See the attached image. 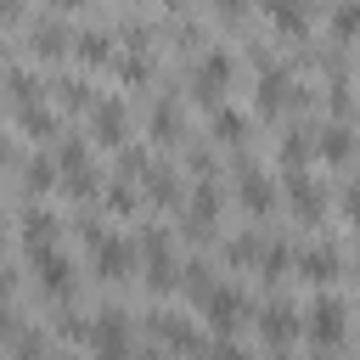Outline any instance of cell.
Masks as SVG:
<instances>
[{
	"instance_id": "cell-1",
	"label": "cell",
	"mask_w": 360,
	"mask_h": 360,
	"mask_svg": "<svg viewBox=\"0 0 360 360\" xmlns=\"http://www.w3.org/2000/svg\"><path fill=\"white\" fill-rule=\"evenodd\" d=\"M79 236H84V253H90V270H96V281H129L135 270H141V248H135V236H118V231H107V225H79Z\"/></svg>"
},
{
	"instance_id": "cell-2",
	"label": "cell",
	"mask_w": 360,
	"mask_h": 360,
	"mask_svg": "<svg viewBox=\"0 0 360 360\" xmlns=\"http://www.w3.org/2000/svg\"><path fill=\"white\" fill-rule=\"evenodd\" d=\"M135 248H141V276H146V292H158V298H169V292H180V259H174V236H169V225H141L135 231Z\"/></svg>"
},
{
	"instance_id": "cell-3",
	"label": "cell",
	"mask_w": 360,
	"mask_h": 360,
	"mask_svg": "<svg viewBox=\"0 0 360 360\" xmlns=\"http://www.w3.org/2000/svg\"><path fill=\"white\" fill-rule=\"evenodd\" d=\"M51 158H56V169H62V191H68V197L84 202V197L101 191V174H96L90 146H84L79 135H56V152H51Z\"/></svg>"
},
{
	"instance_id": "cell-4",
	"label": "cell",
	"mask_w": 360,
	"mask_h": 360,
	"mask_svg": "<svg viewBox=\"0 0 360 360\" xmlns=\"http://www.w3.org/2000/svg\"><path fill=\"white\" fill-rule=\"evenodd\" d=\"M231 73H236V56L231 51H202L197 62H191V96L214 112V107H225V90H231Z\"/></svg>"
},
{
	"instance_id": "cell-5",
	"label": "cell",
	"mask_w": 360,
	"mask_h": 360,
	"mask_svg": "<svg viewBox=\"0 0 360 360\" xmlns=\"http://www.w3.org/2000/svg\"><path fill=\"white\" fill-rule=\"evenodd\" d=\"M90 360H135V332L124 309H96L90 315Z\"/></svg>"
},
{
	"instance_id": "cell-6",
	"label": "cell",
	"mask_w": 360,
	"mask_h": 360,
	"mask_svg": "<svg viewBox=\"0 0 360 360\" xmlns=\"http://www.w3.org/2000/svg\"><path fill=\"white\" fill-rule=\"evenodd\" d=\"M214 225H219V186L202 174V180H191V191H186V202H180V231H186L191 242H208Z\"/></svg>"
},
{
	"instance_id": "cell-7",
	"label": "cell",
	"mask_w": 360,
	"mask_h": 360,
	"mask_svg": "<svg viewBox=\"0 0 360 360\" xmlns=\"http://www.w3.org/2000/svg\"><path fill=\"white\" fill-rule=\"evenodd\" d=\"M28 259H34V287H39L51 304H73V292H79L73 259H68L62 248H45V253H28Z\"/></svg>"
},
{
	"instance_id": "cell-8",
	"label": "cell",
	"mask_w": 360,
	"mask_h": 360,
	"mask_svg": "<svg viewBox=\"0 0 360 360\" xmlns=\"http://www.w3.org/2000/svg\"><path fill=\"white\" fill-rule=\"evenodd\" d=\"M304 332H309V349H338L343 343V332H349V309L332 298V292H321L309 309H304Z\"/></svg>"
},
{
	"instance_id": "cell-9",
	"label": "cell",
	"mask_w": 360,
	"mask_h": 360,
	"mask_svg": "<svg viewBox=\"0 0 360 360\" xmlns=\"http://www.w3.org/2000/svg\"><path fill=\"white\" fill-rule=\"evenodd\" d=\"M236 202H242V214H253V219H264V214L276 208V186H270V174L253 169L248 158H236Z\"/></svg>"
},
{
	"instance_id": "cell-10",
	"label": "cell",
	"mask_w": 360,
	"mask_h": 360,
	"mask_svg": "<svg viewBox=\"0 0 360 360\" xmlns=\"http://www.w3.org/2000/svg\"><path fill=\"white\" fill-rule=\"evenodd\" d=\"M202 315H208V332H214V338H231V332H242V321H248V298H242L236 287H214L208 304H202Z\"/></svg>"
},
{
	"instance_id": "cell-11",
	"label": "cell",
	"mask_w": 360,
	"mask_h": 360,
	"mask_svg": "<svg viewBox=\"0 0 360 360\" xmlns=\"http://www.w3.org/2000/svg\"><path fill=\"white\" fill-rule=\"evenodd\" d=\"M90 135L101 141V146H129V112H124V101L118 96H101L96 107H90Z\"/></svg>"
},
{
	"instance_id": "cell-12",
	"label": "cell",
	"mask_w": 360,
	"mask_h": 360,
	"mask_svg": "<svg viewBox=\"0 0 360 360\" xmlns=\"http://www.w3.org/2000/svg\"><path fill=\"white\" fill-rule=\"evenodd\" d=\"M298 332H304V321H298V309H292L287 298H270V304L259 309V338H264L270 349H292Z\"/></svg>"
},
{
	"instance_id": "cell-13",
	"label": "cell",
	"mask_w": 360,
	"mask_h": 360,
	"mask_svg": "<svg viewBox=\"0 0 360 360\" xmlns=\"http://www.w3.org/2000/svg\"><path fill=\"white\" fill-rule=\"evenodd\" d=\"M11 118H17V129H22L28 141H39V146L56 141V112L45 107L39 90H34V96H17V101H11Z\"/></svg>"
},
{
	"instance_id": "cell-14",
	"label": "cell",
	"mask_w": 360,
	"mask_h": 360,
	"mask_svg": "<svg viewBox=\"0 0 360 360\" xmlns=\"http://www.w3.org/2000/svg\"><path fill=\"white\" fill-rule=\"evenodd\" d=\"M287 208H292L304 225H315V219L326 214V197H321V186H315L309 169H287Z\"/></svg>"
},
{
	"instance_id": "cell-15",
	"label": "cell",
	"mask_w": 360,
	"mask_h": 360,
	"mask_svg": "<svg viewBox=\"0 0 360 360\" xmlns=\"http://www.w3.org/2000/svg\"><path fill=\"white\" fill-rule=\"evenodd\" d=\"M287 90H298L287 68H259V79H253V107H259L264 118H276V112H281V107L292 101Z\"/></svg>"
},
{
	"instance_id": "cell-16",
	"label": "cell",
	"mask_w": 360,
	"mask_h": 360,
	"mask_svg": "<svg viewBox=\"0 0 360 360\" xmlns=\"http://www.w3.org/2000/svg\"><path fill=\"white\" fill-rule=\"evenodd\" d=\"M152 332H158V343L169 349V354H180V360H197L208 343H202V332L197 326H186V321H174V315H152Z\"/></svg>"
},
{
	"instance_id": "cell-17",
	"label": "cell",
	"mask_w": 360,
	"mask_h": 360,
	"mask_svg": "<svg viewBox=\"0 0 360 360\" xmlns=\"http://www.w3.org/2000/svg\"><path fill=\"white\" fill-rule=\"evenodd\" d=\"M146 129H152L158 146H180V141H186V118H180V107H174V96H158V101H152Z\"/></svg>"
},
{
	"instance_id": "cell-18",
	"label": "cell",
	"mask_w": 360,
	"mask_h": 360,
	"mask_svg": "<svg viewBox=\"0 0 360 360\" xmlns=\"http://www.w3.org/2000/svg\"><path fill=\"white\" fill-rule=\"evenodd\" d=\"M309 287H326V281H338V270H343V259H338V248L332 242H321V248H304L298 253V264H292Z\"/></svg>"
},
{
	"instance_id": "cell-19",
	"label": "cell",
	"mask_w": 360,
	"mask_h": 360,
	"mask_svg": "<svg viewBox=\"0 0 360 360\" xmlns=\"http://www.w3.org/2000/svg\"><path fill=\"white\" fill-rule=\"evenodd\" d=\"M276 158H281V169H309V163L321 158V135L298 124V129H287V135H281V146H276Z\"/></svg>"
},
{
	"instance_id": "cell-20",
	"label": "cell",
	"mask_w": 360,
	"mask_h": 360,
	"mask_svg": "<svg viewBox=\"0 0 360 360\" xmlns=\"http://www.w3.org/2000/svg\"><path fill=\"white\" fill-rule=\"evenodd\" d=\"M56 236H62V219L34 202V208L22 214V248H28V253H45V248H56Z\"/></svg>"
},
{
	"instance_id": "cell-21",
	"label": "cell",
	"mask_w": 360,
	"mask_h": 360,
	"mask_svg": "<svg viewBox=\"0 0 360 360\" xmlns=\"http://www.w3.org/2000/svg\"><path fill=\"white\" fill-rule=\"evenodd\" d=\"M28 51L39 56V62H51V56H62V51H73V34L56 22V17H39L34 28H28Z\"/></svg>"
},
{
	"instance_id": "cell-22",
	"label": "cell",
	"mask_w": 360,
	"mask_h": 360,
	"mask_svg": "<svg viewBox=\"0 0 360 360\" xmlns=\"http://www.w3.org/2000/svg\"><path fill=\"white\" fill-rule=\"evenodd\" d=\"M259 6H264V17H270L276 34L304 39V28H309V6H304V0H259Z\"/></svg>"
},
{
	"instance_id": "cell-23",
	"label": "cell",
	"mask_w": 360,
	"mask_h": 360,
	"mask_svg": "<svg viewBox=\"0 0 360 360\" xmlns=\"http://www.w3.org/2000/svg\"><path fill=\"white\" fill-rule=\"evenodd\" d=\"M315 135H321V163H332V169H343V163L354 158V129H349L343 118H332V124H321Z\"/></svg>"
},
{
	"instance_id": "cell-24",
	"label": "cell",
	"mask_w": 360,
	"mask_h": 360,
	"mask_svg": "<svg viewBox=\"0 0 360 360\" xmlns=\"http://www.w3.org/2000/svg\"><path fill=\"white\" fill-rule=\"evenodd\" d=\"M146 197H152L158 208H174V202H186L180 169H169V163H152V169H146Z\"/></svg>"
},
{
	"instance_id": "cell-25",
	"label": "cell",
	"mask_w": 360,
	"mask_h": 360,
	"mask_svg": "<svg viewBox=\"0 0 360 360\" xmlns=\"http://www.w3.org/2000/svg\"><path fill=\"white\" fill-rule=\"evenodd\" d=\"M73 56H79L84 68H107V62H118V56H112V39H107L101 28H84V34H73Z\"/></svg>"
},
{
	"instance_id": "cell-26",
	"label": "cell",
	"mask_w": 360,
	"mask_h": 360,
	"mask_svg": "<svg viewBox=\"0 0 360 360\" xmlns=\"http://www.w3.org/2000/svg\"><path fill=\"white\" fill-rule=\"evenodd\" d=\"M259 259H264V236H259V231H242V236L225 242V264H236V270H259Z\"/></svg>"
},
{
	"instance_id": "cell-27",
	"label": "cell",
	"mask_w": 360,
	"mask_h": 360,
	"mask_svg": "<svg viewBox=\"0 0 360 360\" xmlns=\"http://www.w3.org/2000/svg\"><path fill=\"white\" fill-rule=\"evenodd\" d=\"M219 281H214V270H208V259H191L186 270H180V292L191 298V304H208V292H214Z\"/></svg>"
},
{
	"instance_id": "cell-28",
	"label": "cell",
	"mask_w": 360,
	"mask_h": 360,
	"mask_svg": "<svg viewBox=\"0 0 360 360\" xmlns=\"http://www.w3.org/2000/svg\"><path fill=\"white\" fill-rule=\"evenodd\" d=\"M326 28H332L338 45H354V39H360V0H338L332 17H326Z\"/></svg>"
},
{
	"instance_id": "cell-29",
	"label": "cell",
	"mask_w": 360,
	"mask_h": 360,
	"mask_svg": "<svg viewBox=\"0 0 360 360\" xmlns=\"http://www.w3.org/2000/svg\"><path fill=\"white\" fill-rule=\"evenodd\" d=\"M214 146H242V135H248V118L236 112V107H214Z\"/></svg>"
},
{
	"instance_id": "cell-30",
	"label": "cell",
	"mask_w": 360,
	"mask_h": 360,
	"mask_svg": "<svg viewBox=\"0 0 360 360\" xmlns=\"http://www.w3.org/2000/svg\"><path fill=\"white\" fill-rule=\"evenodd\" d=\"M292 264H298V259H292V248H287V242H264V259H259V281H281Z\"/></svg>"
},
{
	"instance_id": "cell-31",
	"label": "cell",
	"mask_w": 360,
	"mask_h": 360,
	"mask_svg": "<svg viewBox=\"0 0 360 360\" xmlns=\"http://www.w3.org/2000/svg\"><path fill=\"white\" fill-rule=\"evenodd\" d=\"M51 90H56V101H62L68 112H90V107H96V96H90V84H84V79H56Z\"/></svg>"
},
{
	"instance_id": "cell-32",
	"label": "cell",
	"mask_w": 360,
	"mask_h": 360,
	"mask_svg": "<svg viewBox=\"0 0 360 360\" xmlns=\"http://www.w3.org/2000/svg\"><path fill=\"white\" fill-rule=\"evenodd\" d=\"M118 79H124V84H146V79H152V56H146L141 45H129V51L118 56Z\"/></svg>"
},
{
	"instance_id": "cell-33",
	"label": "cell",
	"mask_w": 360,
	"mask_h": 360,
	"mask_svg": "<svg viewBox=\"0 0 360 360\" xmlns=\"http://www.w3.org/2000/svg\"><path fill=\"white\" fill-rule=\"evenodd\" d=\"M56 180H62V169H56V158H34V163L22 169V186H28L34 197H39V191H51Z\"/></svg>"
},
{
	"instance_id": "cell-34",
	"label": "cell",
	"mask_w": 360,
	"mask_h": 360,
	"mask_svg": "<svg viewBox=\"0 0 360 360\" xmlns=\"http://www.w3.org/2000/svg\"><path fill=\"white\" fill-rule=\"evenodd\" d=\"M101 202L112 208V214H135V180H112V186H101Z\"/></svg>"
},
{
	"instance_id": "cell-35",
	"label": "cell",
	"mask_w": 360,
	"mask_h": 360,
	"mask_svg": "<svg viewBox=\"0 0 360 360\" xmlns=\"http://www.w3.org/2000/svg\"><path fill=\"white\" fill-rule=\"evenodd\" d=\"M208 6H214V11H219V17H225V22H236V17H242V11H248V0H208Z\"/></svg>"
},
{
	"instance_id": "cell-36",
	"label": "cell",
	"mask_w": 360,
	"mask_h": 360,
	"mask_svg": "<svg viewBox=\"0 0 360 360\" xmlns=\"http://www.w3.org/2000/svg\"><path fill=\"white\" fill-rule=\"evenodd\" d=\"M343 208H349V219H354V225H360V180H354V186H349V191H343Z\"/></svg>"
},
{
	"instance_id": "cell-37",
	"label": "cell",
	"mask_w": 360,
	"mask_h": 360,
	"mask_svg": "<svg viewBox=\"0 0 360 360\" xmlns=\"http://www.w3.org/2000/svg\"><path fill=\"white\" fill-rule=\"evenodd\" d=\"M45 6H51V11H84L90 0H45Z\"/></svg>"
},
{
	"instance_id": "cell-38",
	"label": "cell",
	"mask_w": 360,
	"mask_h": 360,
	"mask_svg": "<svg viewBox=\"0 0 360 360\" xmlns=\"http://www.w3.org/2000/svg\"><path fill=\"white\" fill-rule=\"evenodd\" d=\"M6 22H11V28L22 22V0H6Z\"/></svg>"
},
{
	"instance_id": "cell-39",
	"label": "cell",
	"mask_w": 360,
	"mask_h": 360,
	"mask_svg": "<svg viewBox=\"0 0 360 360\" xmlns=\"http://www.w3.org/2000/svg\"><path fill=\"white\" fill-rule=\"evenodd\" d=\"M135 360H163V354H158V349H141V354H135Z\"/></svg>"
},
{
	"instance_id": "cell-40",
	"label": "cell",
	"mask_w": 360,
	"mask_h": 360,
	"mask_svg": "<svg viewBox=\"0 0 360 360\" xmlns=\"http://www.w3.org/2000/svg\"><path fill=\"white\" fill-rule=\"evenodd\" d=\"M163 6H169V11H186V6H191V0H163Z\"/></svg>"
},
{
	"instance_id": "cell-41",
	"label": "cell",
	"mask_w": 360,
	"mask_h": 360,
	"mask_svg": "<svg viewBox=\"0 0 360 360\" xmlns=\"http://www.w3.org/2000/svg\"><path fill=\"white\" fill-rule=\"evenodd\" d=\"M197 360H219V354H214V349H202V354H197Z\"/></svg>"
},
{
	"instance_id": "cell-42",
	"label": "cell",
	"mask_w": 360,
	"mask_h": 360,
	"mask_svg": "<svg viewBox=\"0 0 360 360\" xmlns=\"http://www.w3.org/2000/svg\"><path fill=\"white\" fill-rule=\"evenodd\" d=\"M56 360H79V354H56Z\"/></svg>"
}]
</instances>
